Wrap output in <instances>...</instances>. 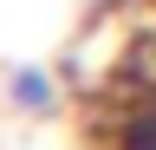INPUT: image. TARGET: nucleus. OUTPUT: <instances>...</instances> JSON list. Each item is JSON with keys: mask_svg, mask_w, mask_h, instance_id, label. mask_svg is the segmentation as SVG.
<instances>
[{"mask_svg": "<svg viewBox=\"0 0 156 150\" xmlns=\"http://www.w3.org/2000/svg\"><path fill=\"white\" fill-rule=\"evenodd\" d=\"M111 150H156V85H136L111 111Z\"/></svg>", "mask_w": 156, "mask_h": 150, "instance_id": "f257e3e1", "label": "nucleus"}, {"mask_svg": "<svg viewBox=\"0 0 156 150\" xmlns=\"http://www.w3.org/2000/svg\"><path fill=\"white\" fill-rule=\"evenodd\" d=\"M7 98L20 104V111H33V118H39V111H52L58 104V79H52V72H13V85H7Z\"/></svg>", "mask_w": 156, "mask_h": 150, "instance_id": "f03ea898", "label": "nucleus"}]
</instances>
